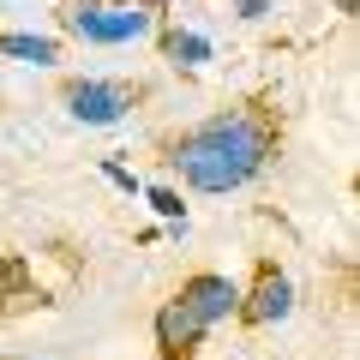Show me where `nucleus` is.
<instances>
[{
    "label": "nucleus",
    "mask_w": 360,
    "mask_h": 360,
    "mask_svg": "<svg viewBox=\"0 0 360 360\" xmlns=\"http://www.w3.org/2000/svg\"><path fill=\"white\" fill-rule=\"evenodd\" d=\"M283 144V120L276 108L264 103H240V108H222V115L198 120L193 132H180L168 162L180 168V180L193 186V193H234L258 168L276 156Z\"/></svg>",
    "instance_id": "nucleus-1"
},
{
    "label": "nucleus",
    "mask_w": 360,
    "mask_h": 360,
    "mask_svg": "<svg viewBox=\"0 0 360 360\" xmlns=\"http://www.w3.org/2000/svg\"><path fill=\"white\" fill-rule=\"evenodd\" d=\"M288 307H295V288H288V276L276 270V258H258L252 288L234 300V319H240V324H276V319H288Z\"/></svg>",
    "instance_id": "nucleus-2"
},
{
    "label": "nucleus",
    "mask_w": 360,
    "mask_h": 360,
    "mask_svg": "<svg viewBox=\"0 0 360 360\" xmlns=\"http://www.w3.org/2000/svg\"><path fill=\"white\" fill-rule=\"evenodd\" d=\"M66 25L84 42H132L150 30V6H72Z\"/></svg>",
    "instance_id": "nucleus-3"
},
{
    "label": "nucleus",
    "mask_w": 360,
    "mask_h": 360,
    "mask_svg": "<svg viewBox=\"0 0 360 360\" xmlns=\"http://www.w3.org/2000/svg\"><path fill=\"white\" fill-rule=\"evenodd\" d=\"M127 108H132L127 84H108V78H78V84H66V115L84 120V127H115Z\"/></svg>",
    "instance_id": "nucleus-4"
},
{
    "label": "nucleus",
    "mask_w": 360,
    "mask_h": 360,
    "mask_svg": "<svg viewBox=\"0 0 360 360\" xmlns=\"http://www.w3.org/2000/svg\"><path fill=\"white\" fill-rule=\"evenodd\" d=\"M174 300H180L186 312H193V319L205 324V330H210V324H222V319L234 312L240 288H234L229 276H217V270H198V276H186V283L174 288Z\"/></svg>",
    "instance_id": "nucleus-5"
},
{
    "label": "nucleus",
    "mask_w": 360,
    "mask_h": 360,
    "mask_svg": "<svg viewBox=\"0 0 360 360\" xmlns=\"http://www.w3.org/2000/svg\"><path fill=\"white\" fill-rule=\"evenodd\" d=\"M198 342H205V324L180 307V300H162V312H156V354L162 360H193Z\"/></svg>",
    "instance_id": "nucleus-6"
},
{
    "label": "nucleus",
    "mask_w": 360,
    "mask_h": 360,
    "mask_svg": "<svg viewBox=\"0 0 360 360\" xmlns=\"http://www.w3.org/2000/svg\"><path fill=\"white\" fill-rule=\"evenodd\" d=\"M30 307H42V288L30 283V264H25V258L6 252V258H0V319L30 312Z\"/></svg>",
    "instance_id": "nucleus-7"
},
{
    "label": "nucleus",
    "mask_w": 360,
    "mask_h": 360,
    "mask_svg": "<svg viewBox=\"0 0 360 360\" xmlns=\"http://www.w3.org/2000/svg\"><path fill=\"white\" fill-rule=\"evenodd\" d=\"M0 60L54 66V60H60V42H54V37H30V30H0Z\"/></svg>",
    "instance_id": "nucleus-8"
},
{
    "label": "nucleus",
    "mask_w": 360,
    "mask_h": 360,
    "mask_svg": "<svg viewBox=\"0 0 360 360\" xmlns=\"http://www.w3.org/2000/svg\"><path fill=\"white\" fill-rule=\"evenodd\" d=\"M162 49H168V60H180V66H205L210 60V42L193 37V30H162Z\"/></svg>",
    "instance_id": "nucleus-9"
},
{
    "label": "nucleus",
    "mask_w": 360,
    "mask_h": 360,
    "mask_svg": "<svg viewBox=\"0 0 360 360\" xmlns=\"http://www.w3.org/2000/svg\"><path fill=\"white\" fill-rule=\"evenodd\" d=\"M150 210H156V217H168V222H186V205H180L168 186H150Z\"/></svg>",
    "instance_id": "nucleus-10"
},
{
    "label": "nucleus",
    "mask_w": 360,
    "mask_h": 360,
    "mask_svg": "<svg viewBox=\"0 0 360 360\" xmlns=\"http://www.w3.org/2000/svg\"><path fill=\"white\" fill-rule=\"evenodd\" d=\"M108 180H115V186H127V193H139V180H132V174H127L120 162H108Z\"/></svg>",
    "instance_id": "nucleus-11"
},
{
    "label": "nucleus",
    "mask_w": 360,
    "mask_h": 360,
    "mask_svg": "<svg viewBox=\"0 0 360 360\" xmlns=\"http://www.w3.org/2000/svg\"><path fill=\"white\" fill-rule=\"evenodd\" d=\"M240 13L246 18H264V0H240Z\"/></svg>",
    "instance_id": "nucleus-12"
}]
</instances>
